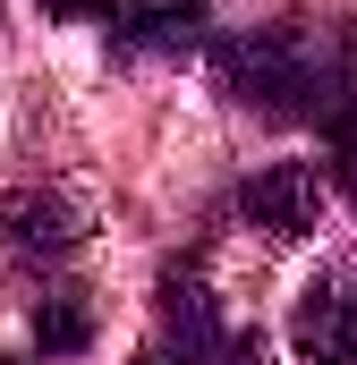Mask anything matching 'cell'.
Segmentation results:
<instances>
[{
	"label": "cell",
	"instance_id": "6da1fadb",
	"mask_svg": "<svg viewBox=\"0 0 357 365\" xmlns=\"http://www.w3.org/2000/svg\"><path fill=\"white\" fill-rule=\"evenodd\" d=\"M213 86L272 128H332L341 110V34L315 26H247L213 43Z\"/></svg>",
	"mask_w": 357,
	"mask_h": 365
},
{
	"label": "cell",
	"instance_id": "7a4b0ae2",
	"mask_svg": "<svg viewBox=\"0 0 357 365\" xmlns=\"http://www.w3.org/2000/svg\"><path fill=\"white\" fill-rule=\"evenodd\" d=\"M136 365H256V331H238L221 314V297L204 289V264L187 255L154 289V340Z\"/></svg>",
	"mask_w": 357,
	"mask_h": 365
},
{
	"label": "cell",
	"instance_id": "3957f363",
	"mask_svg": "<svg viewBox=\"0 0 357 365\" xmlns=\"http://www.w3.org/2000/svg\"><path fill=\"white\" fill-rule=\"evenodd\" d=\"M289 349L306 365H357V264H323L289 306Z\"/></svg>",
	"mask_w": 357,
	"mask_h": 365
},
{
	"label": "cell",
	"instance_id": "277c9868",
	"mask_svg": "<svg viewBox=\"0 0 357 365\" xmlns=\"http://www.w3.org/2000/svg\"><path fill=\"white\" fill-rule=\"evenodd\" d=\"M230 212L247 230H264V238H315L323 230V170L315 162H264L230 195Z\"/></svg>",
	"mask_w": 357,
	"mask_h": 365
},
{
	"label": "cell",
	"instance_id": "5b68a950",
	"mask_svg": "<svg viewBox=\"0 0 357 365\" xmlns=\"http://www.w3.org/2000/svg\"><path fill=\"white\" fill-rule=\"evenodd\" d=\"M204 17H213V0H111L102 34L119 60H178L204 43Z\"/></svg>",
	"mask_w": 357,
	"mask_h": 365
},
{
	"label": "cell",
	"instance_id": "8992f818",
	"mask_svg": "<svg viewBox=\"0 0 357 365\" xmlns=\"http://www.w3.org/2000/svg\"><path fill=\"white\" fill-rule=\"evenodd\" d=\"M0 230H9L17 255L60 264V255L86 247V204H77L69 187H9V195H0Z\"/></svg>",
	"mask_w": 357,
	"mask_h": 365
},
{
	"label": "cell",
	"instance_id": "52a82bcc",
	"mask_svg": "<svg viewBox=\"0 0 357 365\" xmlns=\"http://www.w3.org/2000/svg\"><path fill=\"white\" fill-rule=\"evenodd\" d=\"M34 349H43V357H86V349H94L86 289H51V297L34 306Z\"/></svg>",
	"mask_w": 357,
	"mask_h": 365
},
{
	"label": "cell",
	"instance_id": "ba28073f",
	"mask_svg": "<svg viewBox=\"0 0 357 365\" xmlns=\"http://www.w3.org/2000/svg\"><path fill=\"white\" fill-rule=\"evenodd\" d=\"M323 145H332V187L357 204V110H341V119L323 128Z\"/></svg>",
	"mask_w": 357,
	"mask_h": 365
},
{
	"label": "cell",
	"instance_id": "9c48e42d",
	"mask_svg": "<svg viewBox=\"0 0 357 365\" xmlns=\"http://www.w3.org/2000/svg\"><path fill=\"white\" fill-rule=\"evenodd\" d=\"M111 0H43V17H60V26H77V17H102Z\"/></svg>",
	"mask_w": 357,
	"mask_h": 365
},
{
	"label": "cell",
	"instance_id": "30bf717a",
	"mask_svg": "<svg viewBox=\"0 0 357 365\" xmlns=\"http://www.w3.org/2000/svg\"><path fill=\"white\" fill-rule=\"evenodd\" d=\"M0 365H9V357H0Z\"/></svg>",
	"mask_w": 357,
	"mask_h": 365
}]
</instances>
